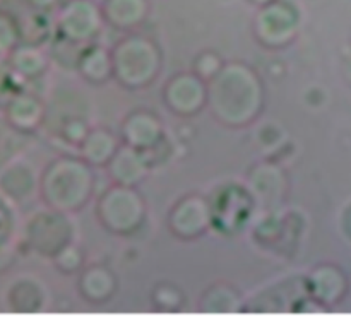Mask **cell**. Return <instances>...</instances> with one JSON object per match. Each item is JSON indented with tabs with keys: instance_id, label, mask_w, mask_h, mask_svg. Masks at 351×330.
Here are the masks:
<instances>
[{
	"instance_id": "ffe728a7",
	"label": "cell",
	"mask_w": 351,
	"mask_h": 330,
	"mask_svg": "<svg viewBox=\"0 0 351 330\" xmlns=\"http://www.w3.org/2000/svg\"><path fill=\"white\" fill-rule=\"evenodd\" d=\"M79 68H81L82 75L91 82H103L112 72L113 62L110 60L108 53L103 48L95 47L82 53Z\"/></svg>"
},
{
	"instance_id": "ac0fdd59",
	"label": "cell",
	"mask_w": 351,
	"mask_h": 330,
	"mask_svg": "<svg viewBox=\"0 0 351 330\" xmlns=\"http://www.w3.org/2000/svg\"><path fill=\"white\" fill-rule=\"evenodd\" d=\"M7 64L14 68L19 75H23L27 82L41 77L47 71L48 58L43 51L34 45L21 43L5 57Z\"/></svg>"
},
{
	"instance_id": "9c48e42d",
	"label": "cell",
	"mask_w": 351,
	"mask_h": 330,
	"mask_svg": "<svg viewBox=\"0 0 351 330\" xmlns=\"http://www.w3.org/2000/svg\"><path fill=\"white\" fill-rule=\"evenodd\" d=\"M3 305L10 314H40L47 307V291L41 281L31 276H19L3 291Z\"/></svg>"
},
{
	"instance_id": "f546056e",
	"label": "cell",
	"mask_w": 351,
	"mask_h": 330,
	"mask_svg": "<svg viewBox=\"0 0 351 330\" xmlns=\"http://www.w3.org/2000/svg\"><path fill=\"white\" fill-rule=\"evenodd\" d=\"M341 231L346 236V240L351 242V202L345 205L341 212Z\"/></svg>"
},
{
	"instance_id": "277c9868",
	"label": "cell",
	"mask_w": 351,
	"mask_h": 330,
	"mask_svg": "<svg viewBox=\"0 0 351 330\" xmlns=\"http://www.w3.org/2000/svg\"><path fill=\"white\" fill-rule=\"evenodd\" d=\"M160 51L146 38L130 36L113 51V71L129 88H143L153 82L160 71Z\"/></svg>"
},
{
	"instance_id": "1f68e13d",
	"label": "cell",
	"mask_w": 351,
	"mask_h": 330,
	"mask_svg": "<svg viewBox=\"0 0 351 330\" xmlns=\"http://www.w3.org/2000/svg\"><path fill=\"white\" fill-rule=\"evenodd\" d=\"M250 2H254V3H257V5H266V3H269V2H273V0H250Z\"/></svg>"
},
{
	"instance_id": "ba28073f",
	"label": "cell",
	"mask_w": 351,
	"mask_h": 330,
	"mask_svg": "<svg viewBox=\"0 0 351 330\" xmlns=\"http://www.w3.org/2000/svg\"><path fill=\"white\" fill-rule=\"evenodd\" d=\"M40 192V177L27 161L14 157L0 170V194L12 204L29 202Z\"/></svg>"
},
{
	"instance_id": "9a60e30c",
	"label": "cell",
	"mask_w": 351,
	"mask_h": 330,
	"mask_svg": "<svg viewBox=\"0 0 351 330\" xmlns=\"http://www.w3.org/2000/svg\"><path fill=\"white\" fill-rule=\"evenodd\" d=\"M147 170V161L144 157L143 149L129 146L115 153L112 163H110V171L112 177L122 185H134L143 180L144 173Z\"/></svg>"
},
{
	"instance_id": "d6986e66",
	"label": "cell",
	"mask_w": 351,
	"mask_h": 330,
	"mask_svg": "<svg viewBox=\"0 0 351 330\" xmlns=\"http://www.w3.org/2000/svg\"><path fill=\"white\" fill-rule=\"evenodd\" d=\"M117 149V140L106 130H95L82 140V154L91 164H105L112 160Z\"/></svg>"
},
{
	"instance_id": "6da1fadb",
	"label": "cell",
	"mask_w": 351,
	"mask_h": 330,
	"mask_svg": "<svg viewBox=\"0 0 351 330\" xmlns=\"http://www.w3.org/2000/svg\"><path fill=\"white\" fill-rule=\"evenodd\" d=\"M209 101L215 115L228 125L249 123L261 110L263 89L250 68L240 64L223 67L213 77Z\"/></svg>"
},
{
	"instance_id": "8fae6325",
	"label": "cell",
	"mask_w": 351,
	"mask_h": 330,
	"mask_svg": "<svg viewBox=\"0 0 351 330\" xmlns=\"http://www.w3.org/2000/svg\"><path fill=\"white\" fill-rule=\"evenodd\" d=\"M171 228L182 238H195L208 229L211 223L209 205L201 197H187L171 212Z\"/></svg>"
},
{
	"instance_id": "44dd1931",
	"label": "cell",
	"mask_w": 351,
	"mask_h": 330,
	"mask_svg": "<svg viewBox=\"0 0 351 330\" xmlns=\"http://www.w3.org/2000/svg\"><path fill=\"white\" fill-rule=\"evenodd\" d=\"M113 286H115V283H113L112 274L105 269H99V267L89 269L81 281L82 293L91 301H105L112 294Z\"/></svg>"
},
{
	"instance_id": "cb8c5ba5",
	"label": "cell",
	"mask_w": 351,
	"mask_h": 330,
	"mask_svg": "<svg viewBox=\"0 0 351 330\" xmlns=\"http://www.w3.org/2000/svg\"><path fill=\"white\" fill-rule=\"evenodd\" d=\"M17 231H19V218H17L16 204L0 194V249L14 245Z\"/></svg>"
},
{
	"instance_id": "8992f818",
	"label": "cell",
	"mask_w": 351,
	"mask_h": 330,
	"mask_svg": "<svg viewBox=\"0 0 351 330\" xmlns=\"http://www.w3.org/2000/svg\"><path fill=\"white\" fill-rule=\"evenodd\" d=\"M103 10L93 0H69L58 14L60 36L75 43L93 40L101 29Z\"/></svg>"
},
{
	"instance_id": "e0dca14e",
	"label": "cell",
	"mask_w": 351,
	"mask_h": 330,
	"mask_svg": "<svg viewBox=\"0 0 351 330\" xmlns=\"http://www.w3.org/2000/svg\"><path fill=\"white\" fill-rule=\"evenodd\" d=\"M123 134L130 146L137 147V149H149L160 140L161 127L156 116L146 112H139L129 116L123 125Z\"/></svg>"
},
{
	"instance_id": "484cf974",
	"label": "cell",
	"mask_w": 351,
	"mask_h": 330,
	"mask_svg": "<svg viewBox=\"0 0 351 330\" xmlns=\"http://www.w3.org/2000/svg\"><path fill=\"white\" fill-rule=\"evenodd\" d=\"M239 308V296L228 288L216 286L202 298V310L209 314H228Z\"/></svg>"
},
{
	"instance_id": "5bb4252c",
	"label": "cell",
	"mask_w": 351,
	"mask_h": 330,
	"mask_svg": "<svg viewBox=\"0 0 351 330\" xmlns=\"http://www.w3.org/2000/svg\"><path fill=\"white\" fill-rule=\"evenodd\" d=\"M250 188L261 205L273 207L280 202L285 192L283 175L276 166H269V164L257 166L250 175Z\"/></svg>"
},
{
	"instance_id": "3957f363",
	"label": "cell",
	"mask_w": 351,
	"mask_h": 330,
	"mask_svg": "<svg viewBox=\"0 0 351 330\" xmlns=\"http://www.w3.org/2000/svg\"><path fill=\"white\" fill-rule=\"evenodd\" d=\"M23 242L27 249L45 259H55L67 249L74 236V226L57 209H38L24 221Z\"/></svg>"
},
{
	"instance_id": "4dcf8cb0",
	"label": "cell",
	"mask_w": 351,
	"mask_h": 330,
	"mask_svg": "<svg viewBox=\"0 0 351 330\" xmlns=\"http://www.w3.org/2000/svg\"><path fill=\"white\" fill-rule=\"evenodd\" d=\"M26 2L29 3L31 9L45 10V12H48V10H50L51 7L57 5L58 0H26Z\"/></svg>"
},
{
	"instance_id": "7c38bea8",
	"label": "cell",
	"mask_w": 351,
	"mask_h": 330,
	"mask_svg": "<svg viewBox=\"0 0 351 330\" xmlns=\"http://www.w3.org/2000/svg\"><path fill=\"white\" fill-rule=\"evenodd\" d=\"M165 96L173 112L180 113V115H192V113L199 112L202 103L206 101V89L201 79L182 74L171 79L170 84L167 86Z\"/></svg>"
},
{
	"instance_id": "30bf717a",
	"label": "cell",
	"mask_w": 351,
	"mask_h": 330,
	"mask_svg": "<svg viewBox=\"0 0 351 330\" xmlns=\"http://www.w3.org/2000/svg\"><path fill=\"white\" fill-rule=\"evenodd\" d=\"M2 116L17 132L29 136L45 120V106L34 92L23 91L2 106Z\"/></svg>"
},
{
	"instance_id": "7402d4cb",
	"label": "cell",
	"mask_w": 351,
	"mask_h": 330,
	"mask_svg": "<svg viewBox=\"0 0 351 330\" xmlns=\"http://www.w3.org/2000/svg\"><path fill=\"white\" fill-rule=\"evenodd\" d=\"M21 23V43L40 47L50 36V21L45 10H31L29 16Z\"/></svg>"
},
{
	"instance_id": "603a6c76",
	"label": "cell",
	"mask_w": 351,
	"mask_h": 330,
	"mask_svg": "<svg viewBox=\"0 0 351 330\" xmlns=\"http://www.w3.org/2000/svg\"><path fill=\"white\" fill-rule=\"evenodd\" d=\"M24 142H26V134L17 132L5 122L3 116H0V170L9 161L19 156Z\"/></svg>"
},
{
	"instance_id": "52a82bcc",
	"label": "cell",
	"mask_w": 351,
	"mask_h": 330,
	"mask_svg": "<svg viewBox=\"0 0 351 330\" xmlns=\"http://www.w3.org/2000/svg\"><path fill=\"white\" fill-rule=\"evenodd\" d=\"M256 29L264 43L273 47L288 43L298 29L297 9L283 0H273L257 14Z\"/></svg>"
},
{
	"instance_id": "5b68a950",
	"label": "cell",
	"mask_w": 351,
	"mask_h": 330,
	"mask_svg": "<svg viewBox=\"0 0 351 330\" xmlns=\"http://www.w3.org/2000/svg\"><path fill=\"white\" fill-rule=\"evenodd\" d=\"M99 218L103 225L115 233H130L144 218V202L134 190L115 187L103 195L99 202Z\"/></svg>"
},
{
	"instance_id": "4316f807",
	"label": "cell",
	"mask_w": 351,
	"mask_h": 330,
	"mask_svg": "<svg viewBox=\"0 0 351 330\" xmlns=\"http://www.w3.org/2000/svg\"><path fill=\"white\" fill-rule=\"evenodd\" d=\"M55 262H57L58 269H62L64 272H74L79 267V264H81V255H79V252L74 246L69 245L67 249H64L55 257Z\"/></svg>"
},
{
	"instance_id": "4fadbf2b",
	"label": "cell",
	"mask_w": 351,
	"mask_h": 330,
	"mask_svg": "<svg viewBox=\"0 0 351 330\" xmlns=\"http://www.w3.org/2000/svg\"><path fill=\"white\" fill-rule=\"evenodd\" d=\"M311 288L317 301L326 305H336L345 298L348 291V281L341 269L335 266H322L312 274Z\"/></svg>"
},
{
	"instance_id": "7a4b0ae2",
	"label": "cell",
	"mask_w": 351,
	"mask_h": 330,
	"mask_svg": "<svg viewBox=\"0 0 351 330\" xmlns=\"http://www.w3.org/2000/svg\"><path fill=\"white\" fill-rule=\"evenodd\" d=\"M93 175L88 164L60 157L40 177V194L48 207L69 212L82 207L91 195Z\"/></svg>"
},
{
	"instance_id": "2e32d148",
	"label": "cell",
	"mask_w": 351,
	"mask_h": 330,
	"mask_svg": "<svg viewBox=\"0 0 351 330\" xmlns=\"http://www.w3.org/2000/svg\"><path fill=\"white\" fill-rule=\"evenodd\" d=\"M149 10L147 0H105L103 3V17L112 26L127 29L144 21Z\"/></svg>"
},
{
	"instance_id": "83f0119b",
	"label": "cell",
	"mask_w": 351,
	"mask_h": 330,
	"mask_svg": "<svg viewBox=\"0 0 351 330\" xmlns=\"http://www.w3.org/2000/svg\"><path fill=\"white\" fill-rule=\"evenodd\" d=\"M221 71L219 67V60L215 55H202L197 62V72L201 74V77L204 79H213L218 72Z\"/></svg>"
},
{
	"instance_id": "f1b7e54d",
	"label": "cell",
	"mask_w": 351,
	"mask_h": 330,
	"mask_svg": "<svg viewBox=\"0 0 351 330\" xmlns=\"http://www.w3.org/2000/svg\"><path fill=\"white\" fill-rule=\"evenodd\" d=\"M14 259H16V255H14L12 245L5 246V249H0V274H3L5 270H9L12 267Z\"/></svg>"
},
{
	"instance_id": "d4e9b609",
	"label": "cell",
	"mask_w": 351,
	"mask_h": 330,
	"mask_svg": "<svg viewBox=\"0 0 351 330\" xmlns=\"http://www.w3.org/2000/svg\"><path fill=\"white\" fill-rule=\"evenodd\" d=\"M17 45H21L19 17L0 9V57H7Z\"/></svg>"
}]
</instances>
